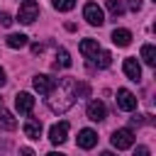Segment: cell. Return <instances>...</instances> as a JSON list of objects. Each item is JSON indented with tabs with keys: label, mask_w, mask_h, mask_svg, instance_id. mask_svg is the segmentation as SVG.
Here are the masks:
<instances>
[{
	"label": "cell",
	"mask_w": 156,
	"mask_h": 156,
	"mask_svg": "<svg viewBox=\"0 0 156 156\" xmlns=\"http://www.w3.org/2000/svg\"><path fill=\"white\" fill-rule=\"evenodd\" d=\"M76 98H78V95H76V80H73V78H61V80H56L54 90L49 93L46 105H49L51 112L61 115V112H66L68 107H73Z\"/></svg>",
	"instance_id": "cell-1"
},
{
	"label": "cell",
	"mask_w": 156,
	"mask_h": 156,
	"mask_svg": "<svg viewBox=\"0 0 156 156\" xmlns=\"http://www.w3.org/2000/svg\"><path fill=\"white\" fill-rule=\"evenodd\" d=\"M37 17H39V5H37L34 0H24V2L20 5L17 20H20L22 24H32V22H34Z\"/></svg>",
	"instance_id": "cell-2"
},
{
	"label": "cell",
	"mask_w": 156,
	"mask_h": 156,
	"mask_svg": "<svg viewBox=\"0 0 156 156\" xmlns=\"http://www.w3.org/2000/svg\"><path fill=\"white\" fill-rule=\"evenodd\" d=\"M132 144H134V132H132V129H115V132H112V146H115L117 151L129 149Z\"/></svg>",
	"instance_id": "cell-3"
},
{
	"label": "cell",
	"mask_w": 156,
	"mask_h": 156,
	"mask_svg": "<svg viewBox=\"0 0 156 156\" xmlns=\"http://www.w3.org/2000/svg\"><path fill=\"white\" fill-rule=\"evenodd\" d=\"M83 17H85L88 24H93V27H100V24L105 22L102 7H98L95 2H85V7H83Z\"/></svg>",
	"instance_id": "cell-4"
},
{
	"label": "cell",
	"mask_w": 156,
	"mask_h": 156,
	"mask_svg": "<svg viewBox=\"0 0 156 156\" xmlns=\"http://www.w3.org/2000/svg\"><path fill=\"white\" fill-rule=\"evenodd\" d=\"M32 85H34V90H37L39 95H49V93L54 90V85H56V78H51V76H46V73H39V76H34Z\"/></svg>",
	"instance_id": "cell-5"
},
{
	"label": "cell",
	"mask_w": 156,
	"mask_h": 156,
	"mask_svg": "<svg viewBox=\"0 0 156 156\" xmlns=\"http://www.w3.org/2000/svg\"><path fill=\"white\" fill-rule=\"evenodd\" d=\"M117 107L124 110V112H132V110L136 107V98H134V93L127 90V88H119V90H117Z\"/></svg>",
	"instance_id": "cell-6"
},
{
	"label": "cell",
	"mask_w": 156,
	"mask_h": 156,
	"mask_svg": "<svg viewBox=\"0 0 156 156\" xmlns=\"http://www.w3.org/2000/svg\"><path fill=\"white\" fill-rule=\"evenodd\" d=\"M49 139H51V144H63V141L68 139V122H56V124H51Z\"/></svg>",
	"instance_id": "cell-7"
},
{
	"label": "cell",
	"mask_w": 156,
	"mask_h": 156,
	"mask_svg": "<svg viewBox=\"0 0 156 156\" xmlns=\"http://www.w3.org/2000/svg\"><path fill=\"white\" fill-rule=\"evenodd\" d=\"M85 115H88V119H93V122H102V119L107 117V110H105V105H102L100 100H90Z\"/></svg>",
	"instance_id": "cell-8"
},
{
	"label": "cell",
	"mask_w": 156,
	"mask_h": 156,
	"mask_svg": "<svg viewBox=\"0 0 156 156\" xmlns=\"http://www.w3.org/2000/svg\"><path fill=\"white\" fill-rule=\"evenodd\" d=\"M15 107H17V112L29 115V112L34 110V98H32L29 93H17V95H15Z\"/></svg>",
	"instance_id": "cell-9"
},
{
	"label": "cell",
	"mask_w": 156,
	"mask_h": 156,
	"mask_svg": "<svg viewBox=\"0 0 156 156\" xmlns=\"http://www.w3.org/2000/svg\"><path fill=\"white\" fill-rule=\"evenodd\" d=\"M122 68H124V73H127V78H129V80H141V66H139V61H136L134 56L124 58Z\"/></svg>",
	"instance_id": "cell-10"
},
{
	"label": "cell",
	"mask_w": 156,
	"mask_h": 156,
	"mask_svg": "<svg viewBox=\"0 0 156 156\" xmlns=\"http://www.w3.org/2000/svg\"><path fill=\"white\" fill-rule=\"evenodd\" d=\"M98 144V132L93 129H80L78 132V146L80 149H93Z\"/></svg>",
	"instance_id": "cell-11"
},
{
	"label": "cell",
	"mask_w": 156,
	"mask_h": 156,
	"mask_svg": "<svg viewBox=\"0 0 156 156\" xmlns=\"http://www.w3.org/2000/svg\"><path fill=\"white\" fill-rule=\"evenodd\" d=\"M0 127L2 129H17V119H15V115L10 112V110H5L2 105H0Z\"/></svg>",
	"instance_id": "cell-12"
},
{
	"label": "cell",
	"mask_w": 156,
	"mask_h": 156,
	"mask_svg": "<svg viewBox=\"0 0 156 156\" xmlns=\"http://www.w3.org/2000/svg\"><path fill=\"white\" fill-rule=\"evenodd\" d=\"M98 51H100V44H98L95 39H83V41H80V54H83L85 58H93Z\"/></svg>",
	"instance_id": "cell-13"
},
{
	"label": "cell",
	"mask_w": 156,
	"mask_h": 156,
	"mask_svg": "<svg viewBox=\"0 0 156 156\" xmlns=\"http://www.w3.org/2000/svg\"><path fill=\"white\" fill-rule=\"evenodd\" d=\"M129 41H132V32H129V29H115V32H112V44H117V46H129Z\"/></svg>",
	"instance_id": "cell-14"
},
{
	"label": "cell",
	"mask_w": 156,
	"mask_h": 156,
	"mask_svg": "<svg viewBox=\"0 0 156 156\" xmlns=\"http://www.w3.org/2000/svg\"><path fill=\"white\" fill-rule=\"evenodd\" d=\"M24 134H27L29 139H39V136H41V122L27 119V122H24Z\"/></svg>",
	"instance_id": "cell-15"
},
{
	"label": "cell",
	"mask_w": 156,
	"mask_h": 156,
	"mask_svg": "<svg viewBox=\"0 0 156 156\" xmlns=\"http://www.w3.org/2000/svg\"><path fill=\"white\" fill-rule=\"evenodd\" d=\"M141 58H144L146 66H156V49L151 44H144L141 46Z\"/></svg>",
	"instance_id": "cell-16"
},
{
	"label": "cell",
	"mask_w": 156,
	"mask_h": 156,
	"mask_svg": "<svg viewBox=\"0 0 156 156\" xmlns=\"http://www.w3.org/2000/svg\"><path fill=\"white\" fill-rule=\"evenodd\" d=\"M5 41L10 49H22V46H27V34H10Z\"/></svg>",
	"instance_id": "cell-17"
},
{
	"label": "cell",
	"mask_w": 156,
	"mask_h": 156,
	"mask_svg": "<svg viewBox=\"0 0 156 156\" xmlns=\"http://www.w3.org/2000/svg\"><path fill=\"white\" fill-rule=\"evenodd\" d=\"M93 58H95V66H98V68H107V66L112 63V54H110V51H98Z\"/></svg>",
	"instance_id": "cell-18"
},
{
	"label": "cell",
	"mask_w": 156,
	"mask_h": 156,
	"mask_svg": "<svg viewBox=\"0 0 156 156\" xmlns=\"http://www.w3.org/2000/svg\"><path fill=\"white\" fill-rule=\"evenodd\" d=\"M105 5H107V10H110V12L115 15V17H119V15H124V10H127L122 0H105Z\"/></svg>",
	"instance_id": "cell-19"
},
{
	"label": "cell",
	"mask_w": 156,
	"mask_h": 156,
	"mask_svg": "<svg viewBox=\"0 0 156 156\" xmlns=\"http://www.w3.org/2000/svg\"><path fill=\"white\" fill-rule=\"evenodd\" d=\"M54 66H56V68H58V66H61V68H68V66H71V56H68L66 49H58V51H56V63H54Z\"/></svg>",
	"instance_id": "cell-20"
},
{
	"label": "cell",
	"mask_w": 156,
	"mask_h": 156,
	"mask_svg": "<svg viewBox=\"0 0 156 156\" xmlns=\"http://www.w3.org/2000/svg\"><path fill=\"white\" fill-rule=\"evenodd\" d=\"M51 5L58 10V12H68L76 7V0H51Z\"/></svg>",
	"instance_id": "cell-21"
},
{
	"label": "cell",
	"mask_w": 156,
	"mask_h": 156,
	"mask_svg": "<svg viewBox=\"0 0 156 156\" xmlns=\"http://www.w3.org/2000/svg\"><path fill=\"white\" fill-rule=\"evenodd\" d=\"M0 24H2V27H10V24H12V17H10L7 12H2V15H0Z\"/></svg>",
	"instance_id": "cell-22"
},
{
	"label": "cell",
	"mask_w": 156,
	"mask_h": 156,
	"mask_svg": "<svg viewBox=\"0 0 156 156\" xmlns=\"http://www.w3.org/2000/svg\"><path fill=\"white\" fill-rule=\"evenodd\" d=\"M149 154H151V151H149V146H144V144L136 146V151H134V156H149Z\"/></svg>",
	"instance_id": "cell-23"
},
{
	"label": "cell",
	"mask_w": 156,
	"mask_h": 156,
	"mask_svg": "<svg viewBox=\"0 0 156 156\" xmlns=\"http://www.w3.org/2000/svg\"><path fill=\"white\" fill-rule=\"evenodd\" d=\"M129 10L132 12H139L141 10V0H129Z\"/></svg>",
	"instance_id": "cell-24"
},
{
	"label": "cell",
	"mask_w": 156,
	"mask_h": 156,
	"mask_svg": "<svg viewBox=\"0 0 156 156\" xmlns=\"http://www.w3.org/2000/svg\"><path fill=\"white\" fill-rule=\"evenodd\" d=\"M20 156H34V151H32V149H27V146H24V149H20Z\"/></svg>",
	"instance_id": "cell-25"
},
{
	"label": "cell",
	"mask_w": 156,
	"mask_h": 156,
	"mask_svg": "<svg viewBox=\"0 0 156 156\" xmlns=\"http://www.w3.org/2000/svg\"><path fill=\"white\" fill-rule=\"evenodd\" d=\"M41 49H44L41 44H32V54H41Z\"/></svg>",
	"instance_id": "cell-26"
},
{
	"label": "cell",
	"mask_w": 156,
	"mask_h": 156,
	"mask_svg": "<svg viewBox=\"0 0 156 156\" xmlns=\"http://www.w3.org/2000/svg\"><path fill=\"white\" fill-rule=\"evenodd\" d=\"M2 85H5V71L0 68V88H2Z\"/></svg>",
	"instance_id": "cell-27"
},
{
	"label": "cell",
	"mask_w": 156,
	"mask_h": 156,
	"mask_svg": "<svg viewBox=\"0 0 156 156\" xmlns=\"http://www.w3.org/2000/svg\"><path fill=\"white\" fill-rule=\"evenodd\" d=\"M46 156H66V154H58V151H51V154H46Z\"/></svg>",
	"instance_id": "cell-28"
},
{
	"label": "cell",
	"mask_w": 156,
	"mask_h": 156,
	"mask_svg": "<svg viewBox=\"0 0 156 156\" xmlns=\"http://www.w3.org/2000/svg\"><path fill=\"white\" fill-rule=\"evenodd\" d=\"M100 156H115V154H112V151H102Z\"/></svg>",
	"instance_id": "cell-29"
},
{
	"label": "cell",
	"mask_w": 156,
	"mask_h": 156,
	"mask_svg": "<svg viewBox=\"0 0 156 156\" xmlns=\"http://www.w3.org/2000/svg\"><path fill=\"white\" fill-rule=\"evenodd\" d=\"M0 105H2V100H0Z\"/></svg>",
	"instance_id": "cell-30"
}]
</instances>
